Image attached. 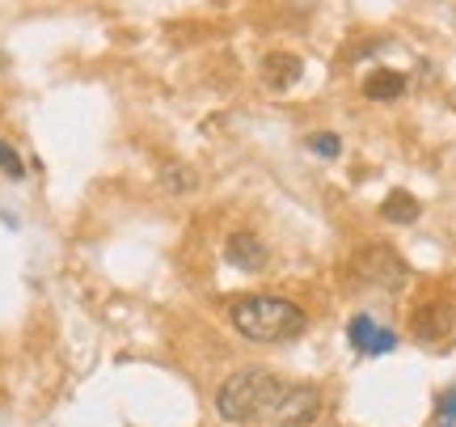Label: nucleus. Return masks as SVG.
I'll return each instance as SVG.
<instances>
[{
  "label": "nucleus",
  "mask_w": 456,
  "mask_h": 427,
  "mask_svg": "<svg viewBox=\"0 0 456 427\" xmlns=\"http://www.w3.org/2000/svg\"><path fill=\"white\" fill-rule=\"evenodd\" d=\"M228 322L249 343H292L309 330V313L283 296H237L228 300Z\"/></svg>",
  "instance_id": "obj_1"
},
{
  "label": "nucleus",
  "mask_w": 456,
  "mask_h": 427,
  "mask_svg": "<svg viewBox=\"0 0 456 427\" xmlns=\"http://www.w3.org/2000/svg\"><path fill=\"white\" fill-rule=\"evenodd\" d=\"M283 390H288V385H283L271 368H258V364L237 368V373L224 377V385L216 390V415H220L224 423L249 427V423H258V419H271V411H275V402L283 398Z\"/></svg>",
  "instance_id": "obj_2"
},
{
  "label": "nucleus",
  "mask_w": 456,
  "mask_h": 427,
  "mask_svg": "<svg viewBox=\"0 0 456 427\" xmlns=\"http://www.w3.org/2000/svg\"><path fill=\"white\" fill-rule=\"evenodd\" d=\"M351 275H355L363 288L397 292V288H406L410 267H406V259H402L393 246H380V242H376V246L355 250V259H351Z\"/></svg>",
  "instance_id": "obj_3"
},
{
  "label": "nucleus",
  "mask_w": 456,
  "mask_h": 427,
  "mask_svg": "<svg viewBox=\"0 0 456 427\" xmlns=\"http://www.w3.org/2000/svg\"><path fill=\"white\" fill-rule=\"evenodd\" d=\"M326 411V394L313 385V381H300V385H288L283 398L271 411V423L275 427H313Z\"/></svg>",
  "instance_id": "obj_4"
},
{
  "label": "nucleus",
  "mask_w": 456,
  "mask_h": 427,
  "mask_svg": "<svg viewBox=\"0 0 456 427\" xmlns=\"http://www.w3.org/2000/svg\"><path fill=\"white\" fill-rule=\"evenodd\" d=\"M456 326V305L452 300H427L410 317V334L414 343H444Z\"/></svg>",
  "instance_id": "obj_5"
},
{
  "label": "nucleus",
  "mask_w": 456,
  "mask_h": 427,
  "mask_svg": "<svg viewBox=\"0 0 456 427\" xmlns=\"http://www.w3.org/2000/svg\"><path fill=\"white\" fill-rule=\"evenodd\" d=\"M346 339L355 347L359 356H389L393 347H397V334L385 326H376L372 313H355L351 322H346Z\"/></svg>",
  "instance_id": "obj_6"
},
{
  "label": "nucleus",
  "mask_w": 456,
  "mask_h": 427,
  "mask_svg": "<svg viewBox=\"0 0 456 427\" xmlns=\"http://www.w3.org/2000/svg\"><path fill=\"white\" fill-rule=\"evenodd\" d=\"M266 242H262L258 233H249V229H237V233H228V242H224V263L228 267H237V271H245V275H254V271H262L266 267Z\"/></svg>",
  "instance_id": "obj_7"
},
{
  "label": "nucleus",
  "mask_w": 456,
  "mask_h": 427,
  "mask_svg": "<svg viewBox=\"0 0 456 427\" xmlns=\"http://www.w3.org/2000/svg\"><path fill=\"white\" fill-rule=\"evenodd\" d=\"M300 72H305V64H300V55H292V51L262 55V81L271 85V89H292L300 81Z\"/></svg>",
  "instance_id": "obj_8"
},
{
  "label": "nucleus",
  "mask_w": 456,
  "mask_h": 427,
  "mask_svg": "<svg viewBox=\"0 0 456 427\" xmlns=\"http://www.w3.org/2000/svg\"><path fill=\"white\" fill-rule=\"evenodd\" d=\"M406 85H410L406 72H393V68H376L372 77L363 81V98H372V102H397L402 94H406Z\"/></svg>",
  "instance_id": "obj_9"
},
{
  "label": "nucleus",
  "mask_w": 456,
  "mask_h": 427,
  "mask_svg": "<svg viewBox=\"0 0 456 427\" xmlns=\"http://www.w3.org/2000/svg\"><path fill=\"white\" fill-rule=\"evenodd\" d=\"M157 182H161L169 195H191V191L199 186V174L186 161H165L161 174H157Z\"/></svg>",
  "instance_id": "obj_10"
},
{
  "label": "nucleus",
  "mask_w": 456,
  "mask_h": 427,
  "mask_svg": "<svg viewBox=\"0 0 456 427\" xmlns=\"http://www.w3.org/2000/svg\"><path fill=\"white\" fill-rule=\"evenodd\" d=\"M380 216H385L389 225H414V220L423 216V208H419V199L410 195V191H393V195L380 203Z\"/></svg>",
  "instance_id": "obj_11"
},
{
  "label": "nucleus",
  "mask_w": 456,
  "mask_h": 427,
  "mask_svg": "<svg viewBox=\"0 0 456 427\" xmlns=\"http://www.w3.org/2000/svg\"><path fill=\"white\" fill-rule=\"evenodd\" d=\"M0 169H4V174H9L13 182L26 178V161H21V152H17L9 140H0Z\"/></svg>",
  "instance_id": "obj_12"
},
{
  "label": "nucleus",
  "mask_w": 456,
  "mask_h": 427,
  "mask_svg": "<svg viewBox=\"0 0 456 427\" xmlns=\"http://www.w3.org/2000/svg\"><path fill=\"white\" fill-rule=\"evenodd\" d=\"M305 144H309V152H317V157H326V161H334V157L342 152V140H338L334 132H317V135H309Z\"/></svg>",
  "instance_id": "obj_13"
},
{
  "label": "nucleus",
  "mask_w": 456,
  "mask_h": 427,
  "mask_svg": "<svg viewBox=\"0 0 456 427\" xmlns=\"http://www.w3.org/2000/svg\"><path fill=\"white\" fill-rule=\"evenodd\" d=\"M436 427H456V385L436 398Z\"/></svg>",
  "instance_id": "obj_14"
},
{
  "label": "nucleus",
  "mask_w": 456,
  "mask_h": 427,
  "mask_svg": "<svg viewBox=\"0 0 456 427\" xmlns=\"http://www.w3.org/2000/svg\"><path fill=\"white\" fill-rule=\"evenodd\" d=\"M0 68H4V55H0Z\"/></svg>",
  "instance_id": "obj_15"
}]
</instances>
